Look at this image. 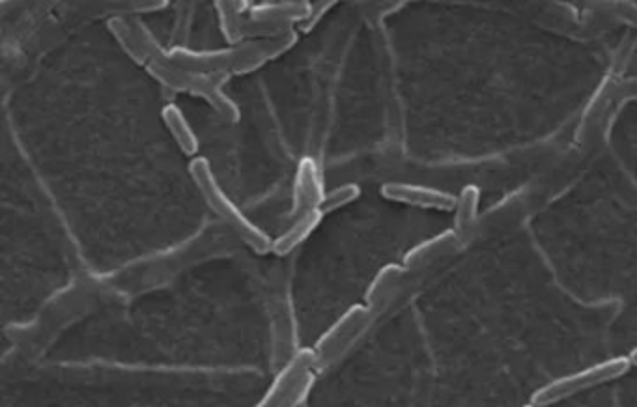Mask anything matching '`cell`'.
<instances>
[{"label":"cell","instance_id":"1","mask_svg":"<svg viewBox=\"0 0 637 407\" xmlns=\"http://www.w3.org/2000/svg\"><path fill=\"white\" fill-rule=\"evenodd\" d=\"M298 40V30H290L283 36L269 40H253V42L230 45L227 49H189V47H169L163 57L170 64L195 73H212V75H232V73H249L264 66L271 58L283 55L288 47ZM157 62V60H156Z\"/></svg>","mask_w":637,"mask_h":407},{"label":"cell","instance_id":"2","mask_svg":"<svg viewBox=\"0 0 637 407\" xmlns=\"http://www.w3.org/2000/svg\"><path fill=\"white\" fill-rule=\"evenodd\" d=\"M189 176L197 185L206 206L221 219L223 225H227L228 230L236 238L243 241V245H247L256 254L271 253L273 238H269L268 234L256 225L255 221H251L247 213L228 197L227 191L217 180L212 165L206 157L199 155L189 161Z\"/></svg>","mask_w":637,"mask_h":407},{"label":"cell","instance_id":"3","mask_svg":"<svg viewBox=\"0 0 637 407\" xmlns=\"http://www.w3.org/2000/svg\"><path fill=\"white\" fill-rule=\"evenodd\" d=\"M374 318L376 316L372 314V310L363 303H355L346 312H342L312 348L316 353V372L339 365L354 350L355 344L365 337Z\"/></svg>","mask_w":637,"mask_h":407},{"label":"cell","instance_id":"4","mask_svg":"<svg viewBox=\"0 0 637 407\" xmlns=\"http://www.w3.org/2000/svg\"><path fill=\"white\" fill-rule=\"evenodd\" d=\"M632 368L628 355L624 357H611L602 363H596L587 368H581L578 372H572L567 376L552 379L546 385L538 387L531 394V404L537 407H550L561 400H567L574 394L583 393L587 389H593L596 385H602L611 379L623 378L624 374Z\"/></svg>","mask_w":637,"mask_h":407},{"label":"cell","instance_id":"5","mask_svg":"<svg viewBox=\"0 0 637 407\" xmlns=\"http://www.w3.org/2000/svg\"><path fill=\"white\" fill-rule=\"evenodd\" d=\"M311 372H316V353L312 348H299L284 363L268 391L258 400L255 407H279L290 394L296 391L299 383Z\"/></svg>","mask_w":637,"mask_h":407},{"label":"cell","instance_id":"6","mask_svg":"<svg viewBox=\"0 0 637 407\" xmlns=\"http://www.w3.org/2000/svg\"><path fill=\"white\" fill-rule=\"evenodd\" d=\"M324 197H326V189H324V178H322V169L318 161L311 155L301 157L292 180L290 217L298 219L309 211L320 210Z\"/></svg>","mask_w":637,"mask_h":407},{"label":"cell","instance_id":"7","mask_svg":"<svg viewBox=\"0 0 637 407\" xmlns=\"http://www.w3.org/2000/svg\"><path fill=\"white\" fill-rule=\"evenodd\" d=\"M311 2L290 0V2H260L251 4L247 19L262 29L273 32L294 30V25H301L311 14Z\"/></svg>","mask_w":637,"mask_h":407},{"label":"cell","instance_id":"8","mask_svg":"<svg viewBox=\"0 0 637 407\" xmlns=\"http://www.w3.org/2000/svg\"><path fill=\"white\" fill-rule=\"evenodd\" d=\"M380 195L389 202L408 204L423 210L454 211L456 208L454 195L419 183L385 182L380 187Z\"/></svg>","mask_w":637,"mask_h":407},{"label":"cell","instance_id":"9","mask_svg":"<svg viewBox=\"0 0 637 407\" xmlns=\"http://www.w3.org/2000/svg\"><path fill=\"white\" fill-rule=\"evenodd\" d=\"M462 243V238L456 234L454 228L443 230L432 238L423 239L419 243H415L411 249H408L402 256V266L408 271H415L421 267L428 266L432 262H436L438 258H443L447 254L453 253Z\"/></svg>","mask_w":637,"mask_h":407},{"label":"cell","instance_id":"10","mask_svg":"<svg viewBox=\"0 0 637 407\" xmlns=\"http://www.w3.org/2000/svg\"><path fill=\"white\" fill-rule=\"evenodd\" d=\"M408 273L410 271L402 264H385L380 267L365 290L363 305H367L374 316L380 314L400 290Z\"/></svg>","mask_w":637,"mask_h":407},{"label":"cell","instance_id":"11","mask_svg":"<svg viewBox=\"0 0 637 407\" xmlns=\"http://www.w3.org/2000/svg\"><path fill=\"white\" fill-rule=\"evenodd\" d=\"M225 81H227L225 75L199 73V79H197V83H195V88H193L191 96H199V98L204 99L223 120L234 124V122L240 120V109H238L236 103L223 92Z\"/></svg>","mask_w":637,"mask_h":407},{"label":"cell","instance_id":"12","mask_svg":"<svg viewBox=\"0 0 637 407\" xmlns=\"http://www.w3.org/2000/svg\"><path fill=\"white\" fill-rule=\"evenodd\" d=\"M324 217L326 215L322 211L314 210L301 215L298 219H292L290 226H286L277 238H273L271 254L283 258L294 253L299 245H303L307 239L311 238L312 232L320 226Z\"/></svg>","mask_w":637,"mask_h":407},{"label":"cell","instance_id":"13","mask_svg":"<svg viewBox=\"0 0 637 407\" xmlns=\"http://www.w3.org/2000/svg\"><path fill=\"white\" fill-rule=\"evenodd\" d=\"M161 118H163V124L169 129L170 137L176 142V146L180 148L182 154L195 159L199 157L200 141L195 133V129L191 126V122L187 120L184 111L174 105V103H167L161 111Z\"/></svg>","mask_w":637,"mask_h":407},{"label":"cell","instance_id":"14","mask_svg":"<svg viewBox=\"0 0 637 407\" xmlns=\"http://www.w3.org/2000/svg\"><path fill=\"white\" fill-rule=\"evenodd\" d=\"M479 204H481V189L473 183L462 187L460 195L456 197L454 208V230L464 239L468 238L479 221Z\"/></svg>","mask_w":637,"mask_h":407},{"label":"cell","instance_id":"15","mask_svg":"<svg viewBox=\"0 0 637 407\" xmlns=\"http://www.w3.org/2000/svg\"><path fill=\"white\" fill-rule=\"evenodd\" d=\"M249 2H215V12L219 17L221 32L230 45L245 43V12H249Z\"/></svg>","mask_w":637,"mask_h":407},{"label":"cell","instance_id":"16","mask_svg":"<svg viewBox=\"0 0 637 407\" xmlns=\"http://www.w3.org/2000/svg\"><path fill=\"white\" fill-rule=\"evenodd\" d=\"M107 27L113 32L114 40L120 43V47L128 53L129 57L137 60L139 64H144V66L150 64V58L146 55V49L142 45L139 32L135 29V21L133 19H126L122 15H116V17L109 19Z\"/></svg>","mask_w":637,"mask_h":407},{"label":"cell","instance_id":"17","mask_svg":"<svg viewBox=\"0 0 637 407\" xmlns=\"http://www.w3.org/2000/svg\"><path fill=\"white\" fill-rule=\"evenodd\" d=\"M359 197H361V187L357 183H342V185L333 187L331 191H326V197L322 200L320 211L324 215L335 213V211L350 206Z\"/></svg>","mask_w":637,"mask_h":407},{"label":"cell","instance_id":"18","mask_svg":"<svg viewBox=\"0 0 637 407\" xmlns=\"http://www.w3.org/2000/svg\"><path fill=\"white\" fill-rule=\"evenodd\" d=\"M316 374L318 372H311L307 378L303 379L301 383H299L298 387H296V391L290 394L286 400H284L283 404L279 407H301L305 402H307V398H309V394H311L312 387L316 385Z\"/></svg>","mask_w":637,"mask_h":407},{"label":"cell","instance_id":"19","mask_svg":"<svg viewBox=\"0 0 637 407\" xmlns=\"http://www.w3.org/2000/svg\"><path fill=\"white\" fill-rule=\"evenodd\" d=\"M335 2H314L311 6V14L299 25V32H309V30L320 21V17H324L327 10L333 6Z\"/></svg>","mask_w":637,"mask_h":407},{"label":"cell","instance_id":"20","mask_svg":"<svg viewBox=\"0 0 637 407\" xmlns=\"http://www.w3.org/2000/svg\"><path fill=\"white\" fill-rule=\"evenodd\" d=\"M628 359H630L632 366H637V346L636 348H632V351L628 353Z\"/></svg>","mask_w":637,"mask_h":407},{"label":"cell","instance_id":"21","mask_svg":"<svg viewBox=\"0 0 637 407\" xmlns=\"http://www.w3.org/2000/svg\"><path fill=\"white\" fill-rule=\"evenodd\" d=\"M522 407H537V406H535V404H531V402H529V404H525V406H522Z\"/></svg>","mask_w":637,"mask_h":407}]
</instances>
